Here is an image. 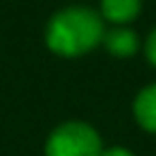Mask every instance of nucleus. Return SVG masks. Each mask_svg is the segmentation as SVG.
Masks as SVG:
<instances>
[{"instance_id": "20e7f679", "label": "nucleus", "mask_w": 156, "mask_h": 156, "mask_svg": "<svg viewBox=\"0 0 156 156\" xmlns=\"http://www.w3.org/2000/svg\"><path fill=\"white\" fill-rule=\"evenodd\" d=\"M133 109H135L137 122H139L145 130L156 133V83L143 88V90L137 94Z\"/></svg>"}, {"instance_id": "f257e3e1", "label": "nucleus", "mask_w": 156, "mask_h": 156, "mask_svg": "<svg viewBox=\"0 0 156 156\" xmlns=\"http://www.w3.org/2000/svg\"><path fill=\"white\" fill-rule=\"evenodd\" d=\"M105 37L103 20L86 7L60 11L47 26V45L60 56H81L94 49Z\"/></svg>"}, {"instance_id": "0eeeda50", "label": "nucleus", "mask_w": 156, "mask_h": 156, "mask_svg": "<svg viewBox=\"0 0 156 156\" xmlns=\"http://www.w3.org/2000/svg\"><path fill=\"white\" fill-rule=\"evenodd\" d=\"M101 156H135V154L124 150V147H109V150H103Z\"/></svg>"}, {"instance_id": "39448f33", "label": "nucleus", "mask_w": 156, "mask_h": 156, "mask_svg": "<svg viewBox=\"0 0 156 156\" xmlns=\"http://www.w3.org/2000/svg\"><path fill=\"white\" fill-rule=\"evenodd\" d=\"M141 11V0H103L101 13L105 20L122 26L126 22H133Z\"/></svg>"}, {"instance_id": "7ed1b4c3", "label": "nucleus", "mask_w": 156, "mask_h": 156, "mask_svg": "<svg viewBox=\"0 0 156 156\" xmlns=\"http://www.w3.org/2000/svg\"><path fill=\"white\" fill-rule=\"evenodd\" d=\"M103 41H105V47L113 56H120V58L133 56L137 51V47H139L137 34L130 28H124V26H115V28L107 30L105 37H103Z\"/></svg>"}, {"instance_id": "f03ea898", "label": "nucleus", "mask_w": 156, "mask_h": 156, "mask_svg": "<svg viewBox=\"0 0 156 156\" xmlns=\"http://www.w3.org/2000/svg\"><path fill=\"white\" fill-rule=\"evenodd\" d=\"M103 143L98 133L83 122L60 124L47 139V156H101Z\"/></svg>"}, {"instance_id": "423d86ee", "label": "nucleus", "mask_w": 156, "mask_h": 156, "mask_svg": "<svg viewBox=\"0 0 156 156\" xmlns=\"http://www.w3.org/2000/svg\"><path fill=\"white\" fill-rule=\"evenodd\" d=\"M145 56H147L150 64H152V66H156V28L150 32L147 41H145Z\"/></svg>"}]
</instances>
